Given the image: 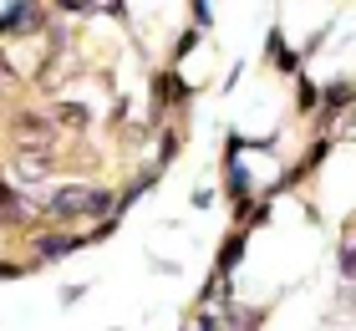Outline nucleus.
<instances>
[{
    "label": "nucleus",
    "mask_w": 356,
    "mask_h": 331,
    "mask_svg": "<svg viewBox=\"0 0 356 331\" xmlns=\"http://www.w3.org/2000/svg\"><path fill=\"white\" fill-rule=\"evenodd\" d=\"M118 214V189L102 184V178H72V184H56L46 194V224L72 229L76 220H112Z\"/></svg>",
    "instance_id": "f257e3e1"
},
{
    "label": "nucleus",
    "mask_w": 356,
    "mask_h": 331,
    "mask_svg": "<svg viewBox=\"0 0 356 331\" xmlns=\"http://www.w3.org/2000/svg\"><path fill=\"white\" fill-rule=\"evenodd\" d=\"M51 31V6H6L0 10V41H26V36H46Z\"/></svg>",
    "instance_id": "f03ea898"
},
{
    "label": "nucleus",
    "mask_w": 356,
    "mask_h": 331,
    "mask_svg": "<svg viewBox=\"0 0 356 331\" xmlns=\"http://www.w3.org/2000/svg\"><path fill=\"white\" fill-rule=\"evenodd\" d=\"M82 245H87V229H56V224H41L36 235H31V255H36V265H51V260H72Z\"/></svg>",
    "instance_id": "7ed1b4c3"
},
{
    "label": "nucleus",
    "mask_w": 356,
    "mask_h": 331,
    "mask_svg": "<svg viewBox=\"0 0 356 331\" xmlns=\"http://www.w3.org/2000/svg\"><path fill=\"white\" fill-rule=\"evenodd\" d=\"M265 56L280 66L285 77H300V72H305V66H300L305 56H300V52H290V41H285V31H280V26H270V31H265Z\"/></svg>",
    "instance_id": "20e7f679"
},
{
    "label": "nucleus",
    "mask_w": 356,
    "mask_h": 331,
    "mask_svg": "<svg viewBox=\"0 0 356 331\" xmlns=\"http://www.w3.org/2000/svg\"><path fill=\"white\" fill-rule=\"evenodd\" d=\"M51 123L56 128H72V132H87L92 128V107L87 102H76V97H51Z\"/></svg>",
    "instance_id": "39448f33"
},
{
    "label": "nucleus",
    "mask_w": 356,
    "mask_h": 331,
    "mask_svg": "<svg viewBox=\"0 0 356 331\" xmlns=\"http://www.w3.org/2000/svg\"><path fill=\"white\" fill-rule=\"evenodd\" d=\"M245 250H250V235H245V229H229V235H224V245H219L214 275H219V280H229V275L239 270V260H245Z\"/></svg>",
    "instance_id": "423d86ee"
},
{
    "label": "nucleus",
    "mask_w": 356,
    "mask_h": 331,
    "mask_svg": "<svg viewBox=\"0 0 356 331\" xmlns=\"http://www.w3.org/2000/svg\"><path fill=\"white\" fill-rule=\"evenodd\" d=\"M224 194H229L234 204H245V199H254V194H260V184H254V174H250V169H245L239 158H229V163H224Z\"/></svg>",
    "instance_id": "0eeeda50"
},
{
    "label": "nucleus",
    "mask_w": 356,
    "mask_h": 331,
    "mask_svg": "<svg viewBox=\"0 0 356 331\" xmlns=\"http://www.w3.org/2000/svg\"><path fill=\"white\" fill-rule=\"evenodd\" d=\"M336 275H341V286H356V220L336 240Z\"/></svg>",
    "instance_id": "6e6552de"
},
{
    "label": "nucleus",
    "mask_w": 356,
    "mask_h": 331,
    "mask_svg": "<svg viewBox=\"0 0 356 331\" xmlns=\"http://www.w3.org/2000/svg\"><path fill=\"white\" fill-rule=\"evenodd\" d=\"M260 321H265V311L260 306H245V301H234V306L219 311V331H254Z\"/></svg>",
    "instance_id": "1a4fd4ad"
},
{
    "label": "nucleus",
    "mask_w": 356,
    "mask_h": 331,
    "mask_svg": "<svg viewBox=\"0 0 356 331\" xmlns=\"http://www.w3.org/2000/svg\"><path fill=\"white\" fill-rule=\"evenodd\" d=\"M296 112H300V118H316V112H321V87L305 72L296 77Z\"/></svg>",
    "instance_id": "9d476101"
},
{
    "label": "nucleus",
    "mask_w": 356,
    "mask_h": 331,
    "mask_svg": "<svg viewBox=\"0 0 356 331\" xmlns=\"http://www.w3.org/2000/svg\"><path fill=\"white\" fill-rule=\"evenodd\" d=\"M153 138H158V169H168V163L184 153V132H178V128H158Z\"/></svg>",
    "instance_id": "9b49d317"
},
{
    "label": "nucleus",
    "mask_w": 356,
    "mask_h": 331,
    "mask_svg": "<svg viewBox=\"0 0 356 331\" xmlns=\"http://www.w3.org/2000/svg\"><path fill=\"white\" fill-rule=\"evenodd\" d=\"M331 143H336V138H331V132H316V143H311V148H305V158H300V174H316V169H321V163H326V158H331Z\"/></svg>",
    "instance_id": "f8f14e48"
},
{
    "label": "nucleus",
    "mask_w": 356,
    "mask_h": 331,
    "mask_svg": "<svg viewBox=\"0 0 356 331\" xmlns=\"http://www.w3.org/2000/svg\"><path fill=\"white\" fill-rule=\"evenodd\" d=\"M31 270H41L36 260H26V265H15V260H0V280H21V275H31Z\"/></svg>",
    "instance_id": "ddd939ff"
},
{
    "label": "nucleus",
    "mask_w": 356,
    "mask_h": 331,
    "mask_svg": "<svg viewBox=\"0 0 356 331\" xmlns=\"http://www.w3.org/2000/svg\"><path fill=\"white\" fill-rule=\"evenodd\" d=\"M188 15H193V31H209V26H214V6H204V0H199V6H188Z\"/></svg>",
    "instance_id": "4468645a"
},
{
    "label": "nucleus",
    "mask_w": 356,
    "mask_h": 331,
    "mask_svg": "<svg viewBox=\"0 0 356 331\" xmlns=\"http://www.w3.org/2000/svg\"><path fill=\"white\" fill-rule=\"evenodd\" d=\"M184 331H219V316H214V311H193V321Z\"/></svg>",
    "instance_id": "2eb2a0df"
},
{
    "label": "nucleus",
    "mask_w": 356,
    "mask_h": 331,
    "mask_svg": "<svg viewBox=\"0 0 356 331\" xmlns=\"http://www.w3.org/2000/svg\"><path fill=\"white\" fill-rule=\"evenodd\" d=\"M336 311H341V316H356V286H341V291H336Z\"/></svg>",
    "instance_id": "dca6fc26"
},
{
    "label": "nucleus",
    "mask_w": 356,
    "mask_h": 331,
    "mask_svg": "<svg viewBox=\"0 0 356 331\" xmlns=\"http://www.w3.org/2000/svg\"><path fill=\"white\" fill-rule=\"evenodd\" d=\"M87 295V280H72V286H61V306H76Z\"/></svg>",
    "instance_id": "f3484780"
},
{
    "label": "nucleus",
    "mask_w": 356,
    "mask_h": 331,
    "mask_svg": "<svg viewBox=\"0 0 356 331\" xmlns=\"http://www.w3.org/2000/svg\"><path fill=\"white\" fill-rule=\"evenodd\" d=\"M193 209H214V184H199L193 189V199H188Z\"/></svg>",
    "instance_id": "a211bd4d"
},
{
    "label": "nucleus",
    "mask_w": 356,
    "mask_h": 331,
    "mask_svg": "<svg viewBox=\"0 0 356 331\" xmlns=\"http://www.w3.org/2000/svg\"><path fill=\"white\" fill-rule=\"evenodd\" d=\"M239 77H245V61H234V72L224 77V92H234V87H239Z\"/></svg>",
    "instance_id": "6ab92c4d"
},
{
    "label": "nucleus",
    "mask_w": 356,
    "mask_h": 331,
    "mask_svg": "<svg viewBox=\"0 0 356 331\" xmlns=\"http://www.w3.org/2000/svg\"><path fill=\"white\" fill-rule=\"evenodd\" d=\"M10 194V184H6V169H0V199H6Z\"/></svg>",
    "instance_id": "aec40b11"
},
{
    "label": "nucleus",
    "mask_w": 356,
    "mask_h": 331,
    "mask_svg": "<svg viewBox=\"0 0 356 331\" xmlns=\"http://www.w3.org/2000/svg\"><path fill=\"white\" fill-rule=\"evenodd\" d=\"M107 331H122V326H107Z\"/></svg>",
    "instance_id": "412c9836"
},
{
    "label": "nucleus",
    "mask_w": 356,
    "mask_h": 331,
    "mask_svg": "<svg viewBox=\"0 0 356 331\" xmlns=\"http://www.w3.org/2000/svg\"><path fill=\"white\" fill-rule=\"evenodd\" d=\"M351 118H356V102H351Z\"/></svg>",
    "instance_id": "4be33fe9"
},
{
    "label": "nucleus",
    "mask_w": 356,
    "mask_h": 331,
    "mask_svg": "<svg viewBox=\"0 0 356 331\" xmlns=\"http://www.w3.org/2000/svg\"><path fill=\"white\" fill-rule=\"evenodd\" d=\"M351 82H356V77H351Z\"/></svg>",
    "instance_id": "5701e85b"
}]
</instances>
